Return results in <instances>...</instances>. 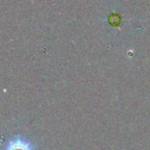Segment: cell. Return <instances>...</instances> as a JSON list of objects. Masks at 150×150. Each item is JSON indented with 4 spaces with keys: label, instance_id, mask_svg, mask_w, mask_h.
Masks as SVG:
<instances>
[{
    "label": "cell",
    "instance_id": "1",
    "mask_svg": "<svg viewBox=\"0 0 150 150\" xmlns=\"http://www.w3.org/2000/svg\"><path fill=\"white\" fill-rule=\"evenodd\" d=\"M2 150H36L32 141L24 136L15 135L6 140Z\"/></svg>",
    "mask_w": 150,
    "mask_h": 150
}]
</instances>
